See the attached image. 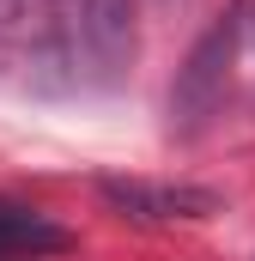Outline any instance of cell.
<instances>
[{
  "mask_svg": "<svg viewBox=\"0 0 255 261\" xmlns=\"http://www.w3.org/2000/svg\"><path fill=\"white\" fill-rule=\"evenodd\" d=\"M237 49H243V6H237L231 18H219V24L194 43L189 67L176 73V85H170V116H176V128H200V122L231 97Z\"/></svg>",
  "mask_w": 255,
  "mask_h": 261,
  "instance_id": "6da1fadb",
  "label": "cell"
},
{
  "mask_svg": "<svg viewBox=\"0 0 255 261\" xmlns=\"http://www.w3.org/2000/svg\"><path fill=\"white\" fill-rule=\"evenodd\" d=\"M97 195L110 200L128 219H213L225 195L219 189H200V182H152V176H104Z\"/></svg>",
  "mask_w": 255,
  "mask_h": 261,
  "instance_id": "7a4b0ae2",
  "label": "cell"
},
{
  "mask_svg": "<svg viewBox=\"0 0 255 261\" xmlns=\"http://www.w3.org/2000/svg\"><path fill=\"white\" fill-rule=\"evenodd\" d=\"M73 31L104 73H122L134 61V0H79Z\"/></svg>",
  "mask_w": 255,
  "mask_h": 261,
  "instance_id": "3957f363",
  "label": "cell"
},
{
  "mask_svg": "<svg viewBox=\"0 0 255 261\" xmlns=\"http://www.w3.org/2000/svg\"><path fill=\"white\" fill-rule=\"evenodd\" d=\"M0 249H31V255H49V249H67V231H61V225H49L43 213H31V206L0 200Z\"/></svg>",
  "mask_w": 255,
  "mask_h": 261,
  "instance_id": "277c9868",
  "label": "cell"
}]
</instances>
